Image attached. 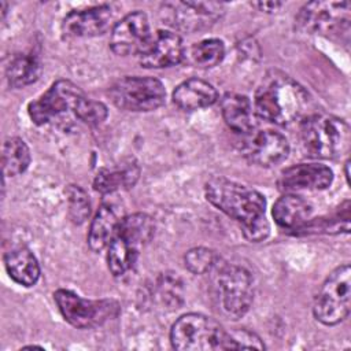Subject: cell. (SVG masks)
Wrapping results in <instances>:
<instances>
[{"label": "cell", "instance_id": "cell-1", "mask_svg": "<svg viewBox=\"0 0 351 351\" xmlns=\"http://www.w3.org/2000/svg\"><path fill=\"white\" fill-rule=\"evenodd\" d=\"M207 200L241 225L247 240L263 241L270 233V225L265 217V196L247 185L230 181L225 177H213L204 186Z\"/></svg>", "mask_w": 351, "mask_h": 351}, {"label": "cell", "instance_id": "cell-2", "mask_svg": "<svg viewBox=\"0 0 351 351\" xmlns=\"http://www.w3.org/2000/svg\"><path fill=\"white\" fill-rule=\"evenodd\" d=\"M311 100L307 90L292 77L278 70L265 74L256 88L255 112L276 125H289L304 119Z\"/></svg>", "mask_w": 351, "mask_h": 351}, {"label": "cell", "instance_id": "cell-3", "mask_svg": "<svg viewBox=\"0 0 351 351\" xmlns=\"http://www.w3.org/2000/svg\"><path fill=\"white\" fill-rule=\"evenodd\" d=\"M170 341L180 351L239 350L232 333L215 319L197 313L185 314L173 324Z\"/></svg>", "mask_w": 351, "mask_h": 351}, {"label": "cell", "instance_id": "cell-4", "mask_svg": "<svg viewBox=\"0 0 351 351\" xmlns=\"http://www.w3.org/2000/svg\"><path fill=\"white\" fill-rule=\"evenodd\" d=\"M350 128L336 117L311 114L302 119L300 143L307 156L333 159L348 147Z\"/></svg>", "mask_w": 351, "mask_h": 351}, {"label": "cell", "instance_id": "cell-5", "mask_svg": "<svg viewBox=\"0 0 351 351\" xmlns=\"http://www.w3.org/2000/svg\"><path fill=\"white\" fill-rule=\"evenodd\" d=\"M215 273V289L222 313L232 319L243 317L254 300V278L243 266L219 262Z\"/></svg>", "mask_w": 351, "mask_h": 351}, {"label": "cell", "instance_id": "cell-6", "mask_svg": "<svg viewBox=\"0 0 351 351\" xmlns=\"http://www.w3.org/2000/svg\"><path fill=\"white\" fill-rule=\"evenodd\" d=\"M351 308V267H336L321 285L313 306L314 317L324 325L343 322Z\"/></svg>", "mask_w": 351, "mask_h": 351}, {"label": "cell", "instance_id": "cell-7", "mask_svg": "<svg viewBox=\"0 0 351 351\" xmlns=\"http://www.w3.org/2000/svg\"><path fill=\"white\" fill-rule=\"evenodd\" d=\"M53 299L63 318L78 329H90L118 317L121 306L114 299H84L69 289H58Z\"/></svg>", "mask_w": 351, "mask_h": 351}, {"label": "cell", "instance_id": "cell-8", "mask_svg": "<svg viewBox=\"0 0 351 351\" xmlns=\"http://www.w3.org/2000/svg\"><path fill=\"white\" fill-rule=\"evenodd\" d=\"M111 101L126 111H154L163 106L166 89L154 77L126 75L117 80L108 89Z\"/></svg>", "mask_w": 351, "mask_h": 351}, {"label": "cell", "instance_id": "cell-9", "mask_svg": "<svg viewBox=\"0 0 351 351\" xmlns=\"http://www.w3.org/2000/svg\"><path fill=\"white\" fill-rule=\"evenodd\" d=\"M223 12L225 5L218 1H166L160 5L163 19L185 33L211 27L222 18Z\"/></svg>", "mask_w": 351, "mask_h": 351}, {"label": "cell", "instance_id": "cell-10", "mask_svg": "<svg viewBox=\"0 0 351 351\" xmlns=\"http://www.w3.org/2000/svg\"><path fill=\"white\" fill-rule=\"evenodd\" d=\"M348 1H311L296 15L298 29L308 34H332L348 29Z\"/></svg>", "mask_w": 351, "mask_h": 351}, {"label": "cell", "instance_id": "cell-11", "mask_svg": "<svg viewBox=\"0 0 351 351\" xmlns=\"http://www.w3.org/2000/svg\"><path fill=\"white\" fill-rule=\"evenodd\" d=\"M84 97L85 93L80 86L69 80H59L40 99L32 101L27 111L34 123L45 125L69 111L75 112Z\"/></svg>", "mask_w": 351, "mask_h": 351}, {"label": "cell", "instance_id": "cell-12", "mask_svg": "<svg viewBox=\"0 0 351 351\" xmlns=\"http://www.w3.org/2000/svg\"><path fill=\"white\" fill-rule=\"evenodd\" d=\"M149 22L143 11H134L118 21L110 36V47L119 56L140 55L149 43Z\"/></svg>", "mask_w": 351, "mask_h": 351}, {"label": "cell", "instance_id": "cell-13", "mask_svg": "<svg viewBox=\"0 0 351 351\" xmlns=\"http://www.w3.org/2000/svg\"><path fill=\"white\" fill-rule=\"evenodd\" d=\"M245 136L243 154L248 162L256 166L271 167L285 160L289 154V143L278 132L270 129L251 130Z\"/></svg>", "mask_w": 351, "mask_h": 351}, {"label": "cell", "instance_id": "cell-14", "mask_svg": "<svg viewBox=\"0 0 351 351\" xmlns=\"http://www.w3.org/2000/svg\"><path fill=\"white\" fill-rule=\"evenodd\" d=\"M112 22L110 5L100 4L69 12L62 23L63 36L67 38L96 37L106 33Z\"/></svg>", "mask_w": 351, "mask_h": 351}, {"label": "cell", "instance_id": "cell-15", "mask_svg": "<svg viewBox=\"0 0 351 351\" xmlns=\"http://www.w3.org/2000/svg\"><path fill=\"white\" fill-rule=\"evenodd\" d=\"M138 56L143 67L163 69L178 64L185 56V48L178 34L159 30L151 36L149 43Z\"/></svg>", "mask_w": 351, "mask_h": 351}, {"label": "cell", "instance_id": "cell-16", "mask_svg": "<svg viewBox=\"0 0 351 351\" xmlns=\"http://www.w3.org/2000/svg\"><path fill=\"white\" fill-rule=\"evenodd\" d=\"M333 181L332 170L321 163H300L285 169L278 180V186L284 192L322 191Z\"/></svg>", "mask_w": 351, "mask_h": 351}, {"label": "cell", "instance_id": "cell-17", "mask_svg": "<svg viewBox=\"0 0 351 351\" xmlns=\"http://www.w3.org/2000/svg\"><path fill=\"white\" fill-rule=\"evenodd\" d=\"M122 218L123 215L117 204L110 202L101 203L92 219L88 233V244L92 251L100 252L108 247Z\"/></svg>", "mask_w": 351, "mask_h": 351}, {"label": "cell", "instance_id": "cell-18", "mask_svg": "<svg viewBox=\"0 0 351 351\" xmlns=\"http://www.w3.org/2000/svg\"><path fill=\"white\" fill-rule=\"evenodd\" d=\"M218 99L215 88L204 80L189 78L173 92V101L185 111H195L214 104Z\"/></svg>", "mask_w": 351, "mask_h": 351}, {"label": "cell", "instance_id": "cell-19", "mask_svg": "<svg viewBox=\"0 0 351 351\" xmlns=\"http://www.w3.org/2000/svg\"><path fill=\"white\" fill-rule=\"evenodd\" d=\"M221 112L226 125L236 133L247 134L255 128L252 106L244 95L226 93L221 100Z\"/></svg>", "mask_w": 351, "mask_h": 351}, {"label": "cell", "instance_id": "cell-20", "mask_svg": "<svg viewBox=\"0 0 351 351\" xmlns=\"http://www.w3.org/2000/svg\"><path fill=\"white\" fill-rule=\"evenodd\" d=\"M4 266L8 276L23 287H32L38 281L40 266L34 254L26 247H15L5 252Z\"/></svg>", "mask_w": 351, "mask_h": 351}, {"label": "cell", "instance_id": "cell-21", "mask_svg": "<svg viewBox=\"0 0 351 351\" xmlns=\"http://www.w3.org/2000/svg\"><path fill=\"white\" fill-rule=\"evenodd\" d=\"M141 244L128 234L117 230L112 240L108 244L107 251V265L112 276H123L130 270L138 256Z\"/></svg>", "mask_w": 351, "mask_h": 351}, {"label": "cell", "instance_id": "cell-22", "mask_svg": "<svg viewBox=\"0 0 351 351\" xmlns=\"http://www.w3.org/2000/svg\"><path fill=\"white\" fill-rule=\"evenodd\" d=\"M311 206L300 196L288 193L281 196L273 206V218L281 228L296 230L311 215Z\"/></svg>", "mask_w": 351, "mask_h": 351}, {"label": "cell", "instance_id": "cell-23", "mask_svg": "<svg viewBox=\"0 0 351 351\" xmlns=\"http://www.w3.org/2000/svg\"><path fill=\"white\" fill-rule=\"evenodd\" d=\"M140 176V169L136 163H126L117 167L100 169L93 180V188L99 193L107 195L119 189L132 188Z\"/></svg>", "mask_w": 351, "mask_h": 351}, {"label": "cell", "instance_id": "cell-24", "mask_svg": "<svg viewBox=\"0 0 351 351\" xmlns=\"http://www.w3.org/2000/svg\"><path fill=\"white\" fill-rule=\"evenodd\" d=\"M41 62L34 52L15 55L7 66V80L14 88H25L38 80Z\"/></svg>", "mask_w": 351, "mask_h": 351}, {"label": "cell", "instance_id": "cell-25", "mask_svg": "<svg viewBox=\"0 0 351 351\" xmlns=\"http://www.w3.org/2000/svg\"><path fill=\"white\" fill-rule=\"evenodd\" d=\"M30 149L19 137H8L1 149L3 173L8 177L22 174L30 165Z\"/></svg>", "mask_w": 351, "mask_h": 351}, {"label": "cell", "instance_id": "cell-26", "mask_svg": "<svg viewBox=\"0 0 351 351\" xmlns=\"http://www.w3.org/2000/svg\"><path fill=\"white\" fill-rule=\"evenodd\" d=\"M155 299L165 306V308L174 310L182 304V281L174 273H162L154 285Z\"/></svg>", "mask_w": 351, "mask_h": 351}, {"label": "cell", "instance_id": "cell-27", "mask_svg": "<svg viewBox=\"0 0 351 351\" xmlns=\"http://www.w3.org/2000/svg\"><path fill=\"white\" fill-rule=\"evenodd\" d=\"M188 56L195 67L210 69L222 62L225 56V45L218 38H207L192 45Z\"/></svg>", "mask_w": 351, "mask_h": 351}, {"label": "cell", "instance_id": "cell-28", "mask_svg": "<svg viewBox=\"0 0 351 351\" xmlns=\"http://www.w3.org/2000/svg\"><path fill=\"white\" fill-rule=\"evenodd\" d=\"M350 229V203L346 202L344 207L332 217L308 219L299 229L300 233H339L348 232Z\"/></svg>", "mask_w": 351, "mask_h": 351}, {"label": "cell", "instance_id": "cell-29", "mask_svg": "<svg viewBox=\"0 0 351 351\" xmlns=\"http://www.w3.org/2000/svg\"><path fill=\"white\" fill-rule=\"evenodd\" d=\"M185 262V267L193 273V274H207L211 273L221 262L219 255L210 250V248H204V247H196L189 250L185 254L184 258Z\"/></svg>", "mask_w": 351, "mask_h": 351}, {"label": "cell", "instance_id": "cell-30", "mask_svg": "<svg viewBox=\"0 0 351 351\" xmlns=\"http://www.w3.org/2000/svg\"><path fill=\"white\" fill-rule=\"evenodd\" d=\"M69 200V214L74 223H82L89 217L90 203L82 188L78 185H69L66 189Z\"/></svg>", "mask_w": 351, "mask_h": 351}, {"label": "cell", "instance_id": "cell-31", "mask_svg": "<svg viewBox=\"0 0 351 351\" xmlns=\"http://www.w3.org/2000/svg\"><path fill=\"white\" fill-rule=\"evenodd\" d=\"M107 107L97 100H92L88 99L86 96L80 101L74 115L82 121L84 123L89 125V126H97L100 123H103L107 118Z\"/></svg>", "mask_w": 351, "mask_h": 351}, {"label": "cell", "instance_id": "cell-32", "mask_svg": "<svg viewBox=\"0 0 351 351\" xmlns=\"http://www.w3.org/2000/svg\"><path fill=\"white\" fill-rule=\"evenodd\" d=\"M236 344L239 348H258V350H262L265 348L263 343L261 341V339L252 333V332H248V330H241V332H234L232 333Z\"/></svg>", "mask_w": 351, "mask_h": 351}, {"label": "cell", "instance_id": "cell-33", "mask_svg": "<svg viewBox=\"0 0 351 351\" xmlns=\"http://www.w3.org/2000/svg\"><path fill=\"white\" fill-rule=\"evenodd\" d=\"M251 5L256 7L259 11L273 12V11H277L282 4L278 1H259V3H251Z\"/></svg>", "mask_w": 351, "mask_h": 351}]
</instances>
